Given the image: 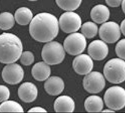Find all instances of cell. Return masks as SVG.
<instances>
[{
	"mask_svg": "<svg viewBox=\"0 0 125 113\" xmlns=\"http://www.w3.org/2000/svg\"><path fill=\"white\" fill-rule=\"evenodd\" d=\"M105 106L115 112L125 107V89L120 86H112L104 94Z\"/></svg>",
	"mask_w": 125,
	"mask_h": 113,
	"instance_id": "cell-5",
	"label": "cell"
},
{
	"mask_svg": "<svg viewBox=\"0 0 125 113\" xmlns=\"http://www.w3.org/2000/svg\"><path fill=\"white\" fill-rule=\"evenodd\" d=\"M20 103L13 100H5L0 104V112H23Z\"/></svg>",
	"mask_w": 125,
	"mask_h": 113,
	"instance_id": "cell-20",
	"label": "cell"
},
{
	"mask_svg": "<svg viewBox=\"0 0 125 113\" xmlns=\"http://www.w3.org/2000/svg\"><path fill=\"white\" fill-rule=\"evenodd\" d=\"M105 2L109 6L115 8V7H118L121 4L122 0H105Z\"/></svg>",
	"mask_w": 125,
	"mask_h": 113,
	"instance_id": "cell-27",
	"label": "cell"
},
{
	"mask_svg": "<svg viewBox=\"0 0 125 113\" xmlns=\"http://www.w3.org/2000/svg\"><path fill=\"white\" fill-rule=\"evenodd\" d=\"M18 97L24 103H32L38 97L37 87L32 82L23 83L18 88Z\"/></svg>",
	"mask_w": 125,
	"mask_h": 113,
	"instance_id": "cell-13",
	"label": "cell"
},
{
	"mask_svg": "<svg viewBox=\"0 0 125 113\" xmlns=\"http://www.w3.org/2000/svg\"><path fill=\"white\" fill-rule=\"evenodd\" d=\"M10 97V91L5 85H0V103L8 100Z\"/></svg>",
	"mask_w": 125,
	"mask_h": 113,
	"instance_id": "cell-26",
	"label": "cell"
},
{
	"mask_svg": "<svg viewBox=\"0 0 125 113\" xmlns=\"http://www.w3.org/2000/svg\"><path fill=\"white\" fill-rule=\"evenodd\" d=\"M28 112H42V113H44V112H47V110L46 109H44V108L42 107H40V106H35V107H32L31 108Z\"/></svg>",
	"mask_w": 125,
	"mask_h": 113,
	"instance_id": "cell-28",
	"label": "cell"
},
{
	"mask_svg": "<svg viewBox=\"0 0 125 113\" xmlns=\"http://www.w3.org/2000/svg\"><path fill=\"white\" fill-rule=\"evenodd\" d=\"M121 8H122V11L125 14V0H122L121 2Z\"/></svg>",
	"mask_w": 125,
	"mask_h": 113,
	"instance_id": "cell-30",
	"label": "cell"
},
{
	"mask_svg": "<svg viewBox=\"0 0 125 113\" xmlns=\"http://www.w3.org/2000/svg\"><path fill=\"white\" fill-rule=\"evenodd\" d=\"M53 108L56 112H73L75 109V103L72 97L62 95L55 100Z\"/></svg>",
	"mask_w": 125,
	"mask_h": 113,
	"instance_id": "cell-15",
	"label": "cell"
},
{
	"mask_svg": "<svg viewBox=\"0 0 125 113\" xmlns=\"http://www.w3.org/2000/svg\"><path fill=\"white\" fill-rule=\"evenodd\" d=\"M66 57L64 47L58 41H49L44 45L42 57L44 63L50 66L61 63Z\"/></svg>",
	"mask_w": 125,
	"mask_h": 113,
	"instance_id": "cell-4",
	"label": "cell"
},
{
	"mask_svg": "<svg viewBox=\"0 0 125 113\" xmlns=\"http://www.w3.org/2000/svg\"><path fill=\"white\" fill-rule=\"evenodd\" d=\"M59 21L48 12H42L33 17L30 23L29 31L33 39L47 43L54 39L59 33Z\"/></svg>",
	"mask_w": 125,
	"mask_h": 113,
	"instance_id": "cell-1",
	"label": "cell"
},
{
	"mask_svg": "<svg viewBox=\"0 0 125 113\" xmlns=\"http://www.w3.org/2000/svg\"><path fill=\"white\" fill-rule=\"evenodd\" d=\"M104 103L103 99L96 95H91L84 101V108L88 112H100L103 111Z\"/></svg>",
	"mask_w": 125,
	"mask_h": 113,
	"instance_id": "cell-18",
	"label": "cell"
},
{
	"mask_svg": "<svg viewBox=\"0 0 125 113\" xmlns=\"http://www.w3.org/2000/svg\"><path fill=\"white\" fill-rule=\"evenodd\" d=\"M63 47L69 54L73 56L79 55L83 53L87 47L86 38L82 33H70L64 40Z\"/></svg>",
	"mask_w": 125,
	"mask_h": 113,
	"instance_id": "cell-6",
	"label": "cell"
},
{
	"mask_svg": "<svg viewBox=\"0 0 125 113\" xmlns=\"http://www.w3.org/2000/svg\"><path fill=\"white\" fill-rule=\"evenodd\" d=\"M98 32V27L96 23L87 21L82 25V33L87 39L94 38Z\"/></svg>",
	"mask_w": 125,
	"mask_h": 113,
	"instance_id": "cell-23",
	"label": "cell"
},
{
	"mask_svg": "<svg viewBox=\"0 0 125 113\" xmlns=\"http://www.w3.org/2000/svg\"><path fill=\"white\" fill-rule=\"evenodd\" d=\"M105 86V79L104 75L97 71L91 72L85 75L83 79V87L84 90L90 93H98L101 92Z\"/></svg>",
	"mask_w": 125,
	"mask_h": 113,
	"instance_id": "cell-7",
	"label": "cell"
},
{
	"mask_svg": "<svg viewBox=\"0 0 125 113\" xmlns=\"http://www.w3.org/2000/svg\"><path fill=\"white\" fill-rule=\"evenodd\" d=\"M57 5L61 9L66 11H73L79 8L82 0H55Z\"/></svg>",
	"mask_w": 125,
	"mask_h": 113,
	"instance_id": "cell-22",
	"label": "cell"
},
{
	"mask_svg": "<svg viewBox=\"0 0 125 113\" xmlns=\"http://www.w3.org/2000/svg\"><path fill=\"white\" fill-rule=\"evenodd\" d=\"M29 1H32V2H34V1H37V0H29Z\"/></svg>",
	"mask_w": 125,
	"mask_h": 113,
	"instance_id": "cell-32",
	"label": "cell"
},
{
	"mask_svg": "<svg viewBox=\"0 0 125 113\" xmlns=\"http://www.w3.org/2000/svg\"><path fill=\"white\" fill-rule=\"evenodd\" d=\"M22 53L23 45L18 36L9 32L0 35V63H15L20 59Z\"/></svg>",
	"mask_w": 125,
	"mask_h": 113,
	"instance_id": "cell-2",
	"label": "cell"
},
{
	"mask_svg": "<svg viewBox=\"0 0 125 113\" xmlns=\"http://www.w3.org/2000/svg\"><path fill=\"white\" fill-rule=\"evenodd\" d=\"M24 76L23 69L17 63L7 64L2 69V77L3 81L8 84H17L22 82Z\"/></svg>",
	"mask_w": 125,
	"mask_h": 113,
	"instance_id": "cell-10",
	"label": "cell"
},
{
	"mask_svg": "<svg viewBox=\"0 0 125 113\" xmlns=\"http://www.w3.org/2000/svg\"><path fill=\"white\" fill-rule=\"evenodd\" d=\"M21 63L24 66H30L32 64L35 60V57L31 51H24L22 53L20 57Z\"/></svg>",
	"mask_w": 125,
	"mask_h": 113,
	"instance_id": "cell-24",
	"label": "cell"
},
{
	"mask_svg": "<svg viewBox=\"0 0 125 113\" xmlns=\"http://www.w3.org/2000/svg\"><path fill=\"white\" fill-rule=\"evenodd\" d=\"M120 26L114 21H108L103 23L99 30V35L100 39L105 43L117 42L121 37Z\"/></svg>",
	"mask_w": 125,
	"mask_h": 113,
	"instance_id": "cell-9",
	"label": "cell"
},
{
	"mask_svg": "<svg viewBox=\"0 0 125 113\" xmlns=\"http://www.w3.org/2000/svg\"><path fill=\"white\" fill-rule=\"evenodd\" d=\"M105 79L112 84H121L125 82V60L121 58H112L103 68Z\"/></svg>",
	"mask_w": 125,
	"mask_h": 113,
	"instance_id": "cell-3",
	"label": "cell"
},
{
	"mask_svg": "<svg viewBox=\"0 0 125 113\" xmlns=\"http://www.w3.org/2000/svg\"><path fill=\"white\" fill-rule=\"evenodd\" d=\"M45 91L51 96H57L64 90V82L60 77L51 76L46 80L44 84Z\"/></svg>",
	"mask_w": 125,
	"mask_h": 113,
	"instance_id": "cell-14",
	"label": "cell"
},
{
	"mask_svg": "<svg viewBox=\"0 0 125 113\" xmlns=\"http://www.w3.org/2000/svg\"><path fill=\"white\" fill-rule=\"evenodd\" d=\"M15 23L14 15L11 12L5 11L0 14V29L8 30L11 29Z\"/></svg>",
	"mask_w": 125,
	"mask_h": 113,
	"instance_id": "cell-21",
	"label": "cell"
},
{
	"mask_svg": "<svg viewBox=\"0 0 125 113\" xmlns=\"http://www.w3.org/2000/svg\"><path fill=\"white\" fill-rule=\"evenodd\" d=\"M103 112H115V111L114 110H112V109H105V110H103Z\"/></svg>",
	"mask_w": 125,
	"mask_h": 113,
	"instance_id": "cell-31",
	"label": "cell"
},
{
	"mask_svg": "<svg viewBox=\"0 0 125 113\" xmlns=\"http://www.w3.org/2000/svg\"><path fill=\"white\" fill-rule=\"evenodd\" d=\"M110 11L107 6L99 4L93 7L91 11V17L96 23H103L109 20Z\"/></svg>",
	"mask_w": 125,
	"mask_h": 113,
	"instance_id": "cell-17",
	"label": "cell"
},
{
	"mask_svg": "<svg viewBox=\"0 0 125 113\" xmlns=\"http://www.w3.org/2000/svg\"><path fill=\"white\" fill-rule=\"evenodd\" d=\"M33 18V14L32 11L29 8L21 7L17 9L14 14V19L19 25L26 26L30 23Z\"/></svg>",
	"mask_w": 125,
	"mask_h": 113,
	"instance_id": "cell-19",
	"label": "cell"
},
{
	"mask_svg": "<svg viewBox=\"0 0 125 113\" xmlns=\"http://www.w3.org/2000/svg\"><path fill=\"white\" fill-rule=\"evenodd\" d=\"M73 68L74 71L81 75L90 73L94 68L93 59L87 54H79L73 60Z\"/></svg>",
	"mask_w": 125,
	"mask_h": 113,
	"instance_id": "cell-11",
	"label": "cell"
},
{
	"mask_svg": "<svg viewBox=\"0 0 125 113\" xmlns=\"http://www.w3.org/2000/svg\"><path fill=\"white\" fill-rule=\"evenodd\" d=\"M115 53L118 57L125 60V39L120 40L115 46Z\"/></svg>",
	"mask_w": 125,
	"mask_h": 113,
	"instance_id": "cell-25",
	"label": "cell"
},
{
	"mask_svg": "<svg viewBox=\"0 0 125 113\" xmlns=\"http://www.w3.org/2000/svg\"><path fill=\"white\" fill-rule=\"evenodd\" d=\"M120 29H121V33L125 36V19L122 21L121 26H120Z\"/></svg>",
	"mask_w": 125,
	"mask_h": 113,
	"instance_id": "cell-29",
	"label": "cell"
},
{
	"mask_svg": "<svg viewBox=\"0 0 125 113\" xmlns=\"http://www.w3.org/2000/svg\"><path fill=\"white\" fill-rule=\"evenodd\" d=\"M31 73L32 77L36 81L43 82L47 80L50 77L51 69L50 65L47 64L46 63L39 62L32 66Z\"/></svg>",
	"mask_w": 125,
	"mask_h": 113,
	"instance_id": "cell-16",
	"label": "cell"
},
{
	"mask_svg": "<svg viewBox=\"0 0 125 113\" xmlns=\"http://www.w3.org/2000/svg\"><path fill=\"white\" fill-rule=\"evenodd\" d=\"M87 52L93 60L101 61L108 56L109 47L103 40H94L88 45Z\"/></svg>",
	"mask_w": 125,
	"mask_h": 113,
	"instance_id": "cell-12",
	"label": "cell"
},
{
	"mask_svg": "<svg viewBox=\"0 0 125 113\" xmlns=\"http://www.w3.org/2000/svg\"><path fill=\"white\" fill-rule=\"evenodd\" d=\"M81 17L74 11H66L62 14L59 19L60 29L66 33L76 32L82 27Z\"/></svg>",
	"mask_w": 125,
	"mask_h": 113,
	"instance_id": "cell-8",
	"label": "cell"
}]
</instances>
